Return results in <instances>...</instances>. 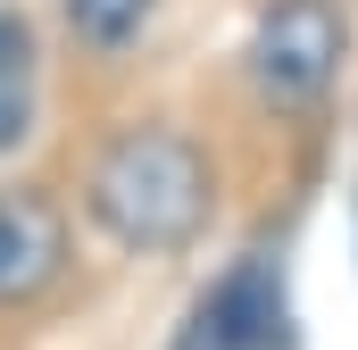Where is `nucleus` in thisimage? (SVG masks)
<instances>
[{"mask_svg": "<svg viewBox=\"0 0 358 350\" xmlns=\"http://www.w3.org/2000/svg\"><path fill=\"white\" fill-rule=\"evenodd\" d=\"M217 209V167L183 125H117L84 167V217L134 259H176Z\"/></svg>", "mask_w": 358, "mask_h": 350, "instance_id": "f257e3e1", "label": "nucleus"}, {"mask_svg": "<svg viewBox=\"0 0 358 350\" xmlns=\"http://www.w3.org/2000/svg\"><path fill=\"white\" fill-rule=\"evenodd\" d=\"M350 59V17L342 0H267L250 42H242V76L275 117H317Z\"/></svg>", "mask_w": 358, "mask_h": 350, "instance_id": "f03ea898", "label": "nucleus"}, {"mask_svg": "<svg viewBox=\"0 0 358 350\" xmlns=\"http://www.w3.org/2000/svg\"><path fill=\"white\" fill-rule=\"evenodd\" d=\"M275 342H283V267L275 251H242L200 292L183 350H275Z\"/></svg>", "mask_w": 358, "mask_h": 350, "instance_id": "7ed1b4c3", "label": "nucleus"}, {"mask_svg": "<svg viewBox=\"0 0 358 350\" xmlns=\"http://www.w3.org/2000/svg\"><path fill=\"white\" fill-rule=\"evenodd\" d=\"M67 275V209L34 183H0V309L50 300Z\"/></svg>", "mask_w": 358, "mask_h": 350, "instance_id": "20e7f679", "label": "nucleus"}, {"mask_svg": "<svg viewBox=\"0 0 358 350\" xmlns=\"http://www.w3.org/2000/svg\"><path fill=\"white\" fill-rule=\"evenodd\" d=\"M42 108V59H34V25L25 8H0V159L34 134Z\"/></svg>", "mask_w": 358, "mask_h": 350, "instance_id": "39448f33", "label": "nucleus"}, {"mask_svg": "<svg viewBox=\"0 0 358 350\" xmlns=\"http://www.w3.org/2000/svg\"><path fill=\"white\" fill-rule=\"evenodd\" d=\"M150 8L159 0H59V17H67V34L84 42L92 59H117L142 25H150Z\"/></svg>", "mask_w": 358, "mask_h": 350, "instance_id": "423d86ee", "label": "nucleus"}]
</instances>
